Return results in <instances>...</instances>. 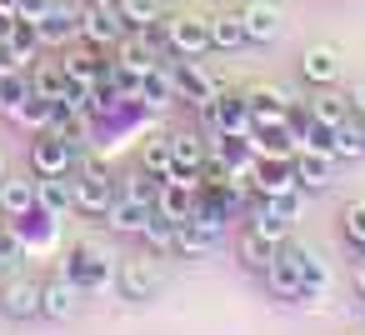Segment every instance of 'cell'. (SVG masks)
I'll return each mask as SVG.
<instances>
[{
    "label": "cell",
    "instance_id": "cell-1",
    "mask_svg": "<svg viewBox=\"0 0 365 335\" xmlns=\"http://www.w3.org/2000/svg\"><path fill=\"white\" fill-rule=\"evenodd\" d=\"M115 200V175L101 155H76V210L106 215Z\"/></svg>",
    "mask_w": 365,
    "mask_h": 335
},
{
    "label": "cell",
    "instance_id": "cell-2",
    "mask_svg": "<svg viewBox=\"0 0 365 335\" xmlns=\"http://www.w3.org/2000/svg\"><path fill=\"white\" fill-rule=\"evenodd\" d=\"M110 275H120V270H115V260H110L101 245H91V240H86V245H76V250H71L66 280H71L76 290H106V285H110Z\"/></svg>",
    "mask_w": 365,
    "mask_h": 335
},
{
    "label": "cell",
    "instance_id": "cell-3",
    "mask_svg": "<svg viewBox=\"0 0 365 335\" xmlns=\"http://www.w3.org/2000/svg\"><path fill=\"white\" fill-rule=\"evenodd\" d=\"M76 155H81V145L66 140V135H56V130H41V135L31 140V165H36V175H71V170H76Z\"/></svg>",
    "mask_w": 365,
    "mask_h": 335
},
{
    "label": "cell",
    "instance_id": "cell-4",
    "mask_svg": "<svg viewBox=\"0 0 365 335\" xmlns=\"http://www.w3.org/2000/svg\"><path fill=\"white\" fill-rule=\"evenodd\" d=\"M165 41L180 61H200L210 51V16H175L165 26Z\"/></svg>",
    "mask_w": 365,
    "mask_h": 335
},
{
    "label": "cell",
    "instance_id": "cell-5",
    "mask_svg": "<svg viewBox=\"0 0 365 335\" xmlns=\"http://www.w3.org/2000/svg\"><path fill=\"white\" fill-rule=\"evenodd\" d=\"M170 81H175V100H190V105H205V100L220 96L215 76H210L200 61H175V66H170Z\"/></svg>",
    "mask_w": 365,
    "mask_h": 335
},
{
    "label": "cell",
    "instance_id": "cell-6",
    "mask_svg": "<svg viewBox=\"0 0 365 335\" xmlns=\"http://www.w3.org/2000/svg\"><path fill=\"white\" fill-rule=\"evenodd\" d=\"M295 215H300V195H260V205H255V230H265L270 240H285L290 235V225H295Z\"/></svg>",
    "mask_w": 365,
    "mask_h": 335
},
{
    "label": "cell",
    "instance_id": "cell-7",
    "mask_svg": "<svg viewBox=\"0 0 365 335\" xmlns=\"http://www.w3.org/2000/svg\"><path fill=\"white\" fill-rule=\"evenodd\" d=\"M81 36H86L91 46H115V41L125 36V21H120L115 6H86V11H81Z\"/></svg>",
    "mask_w": 365,
    "mask_h": 335
},
{
    "label": "cell",
    "instance_id": "cell-8",
    "mask_svg": "<svg viewBox=\"0 0 365 335\" xmlns=\"http://www.w3.org/2000/svg\"><path fill=\"white\" fill-rule=\"evenodd\" d=\"M265 280H270V290H275L280 300H305L300 260H295V250H290V245H285V250H275V260L265 265Z\"/></svg>",
    "mask_w": 365,
    "mask_h": 335
},
{
    "label": "cell",
    "instance_id": "cell-9",
    "mask_svg": "<svg viewBox=\"0 0 365 335\" xmlns=\"http://www.w3.org/2000/svg\"><path fill=\"white\" fill-rule=\"evenodd\" d=\"M195 190H200V180L170 175V180H160V200H155V210L170 215V220L180 225V220H190V210H195Z\"/></svg>",
    "mask_w": 365,
    "mask_h": 335
},
{
    "label": "cell",
    "instance_id": "cell-10",
    "mask_svg": "<svg viewBox=\"0 0 365 335\" xmlns=\"http://www.w3.org/2000/svg\"><path fill=\"white\" fill-rule=\"evenodd\" d=\"M36 205L51 210L56 220L71 215V210H76V185H71V175H36Z\"/></svg>",
    "mask_w": 365,
    "mask_h": 335
},
{
    "label": "cell",
    "instance_id": "cell-11",
    "mask_svg": "<svg viewBox=\"0 0 365 335\" xmlns=\"http://www.w3.org/2000/svg\"><path fill=\"white\" fill-rule=\"evenodd\" d=\"M31 210H36V175H6L0 180V215L21 220Z\"/></svg>",
    "mask_w": 365,
    "mask_h": 335
},
{
    "label": "cell",
    "instance_id": "cell-12",
    "mask_svg": "<svg viewBox=\"0 0 365 335\" xmlns=\"http://www.w3.org/2000/svg\"><path fill=\"white\" fill-rule=\"evenodd\" d=\"M240 21H245V36L255 41V46H270L275 36H280V6H270V0H250V6L240 11Z\"/></svg>",
    "mask_w": 365,
    "mask_h": 335
},
{
    "label": "cell",
    "instance_id": "cell-13",
    "mask_svg": "<svg viewBox=\"0 0 365 335\" xmlns=\"http://www.w3.org/2000/svg\"><path fill=\"white\" fill-rule=\"evenodd\" d=\"M340 51L335 46H310L305 56H300V76L310 81V86H335L340 81Z\"/></svg>",
    "mask_w": 365,
    "mask_h": 335
},
{
    "label": "cell",
    "instance_id": "cell-14",
    "mask_svg": "<svg viewBox=\"0 0 365 335\" xmlns=\"http://www.w3.org/2000/svg\"><path fill=\"white\" fill-rule=\"evenodd\" d=\"M150 215H155V205H140V200H130V195H115L110 210H106V225H110L115 235H140Z\"/></svg>",
    "mask_w": 365,
    "mask_h": 335
},
{
    "label": "cell",
    "instance_id": "cell-15",
    "mask_svg": "<svg viewBox=\"0 0 365 335\" xmlns=\"http://www.w3.org/2000/svg\"><path fill=\"white\" fill-rule=\"evenodd\" d=\"M200 165H205V140H195V135H170V175L200 180Z\"/></svg>",
    "mask_w": 365,
    "mask_h": 335
},
{
    "label": "cell",
    "instance_id": "cell-16",
    "mask_svg": "<svg viewBox=\"0 0 365 335\" xmlns=\"http://www.w3.org/2000/svg\"><path fill=\"white\" fill-rule=\"evenodd\" d=\"M290 165H295V180L310 190H325L335 180V155H325V150H300Z\"/></svg>",
    "mask_w": 365,
    "mask_h": 335
},
{
    "label": "cell",
    "instance_id": "cell-17",
    "mask_svg": "<svg viewBox=\"0 0 365 335\" xmlns=\"http://www.w3.org/2000/svg\"><path fill=\"white\" fill-rule=\"evenodd\" d=\"M76 305H81V290H76L66 275L51 280V285H41V315H46V320H71Z\"/></svg>",
    "mask_w": 365,
    "mask_h": 335
},
{
    "label": "cell",
    "instance_id": "cell-18",
    "mask_svg": "<svg viewBox=\"0 0 365 335\" xmlns=\"http://www.w3.org/2000/svg\"><path fill=\"white\" fill-rule=\"evenodd\" d=\"M36 26H41V46H71L81 36V16L76 11H61V6H51Z\"/></svg>",
    "mask_w": 365,
    "mask_h": 335
},
{
    "label": "cell",
    "instance_id": "cell-19",
    "mask_svg": "<svg viewBox=\"0 0 365 335\" xmlns=\"http://www.w3.org/2000/svg\"><path fill=\"white\" fill-rule=\"evenodd\" d=\"M295 165L290 160H260L255 165V190L260 195H295Z\"/></svg>",
    "mask_w": 365,
    "mask_h": 335
},
{
    "label": "cell",
    "instance_id": "cell-20",
    "mask_svg": "<svg viewBox=\"0 0 365 335\" xmlns=\"http://www.w3.org/2000/svg\"><path fill=\"white\" fill-rule=\"evenodd\" d=\"M0 305H6V315H16V320H31V315H41V285L11 280L6 290H0Z\"/></svg>",
    "mask_w": 365,
    "mask_h": 335
},
{
    "label": "cell",
    "instance_id": "cell-21",
    "mask_svg": "<svg viewBox=\"0 0 365 335\" xmlns=\"http://www.w3.org/2000/svg\"><path fill=\"white\" fill-rule=\"evenodd\" d=\"M11 120L26 125V130H51V120H56V96H41V91L31 86V96L21 100V110H16Z\"/></svg>",
    "mask_w": 365,
    "mask_h": 335
},
{
    "label": "cell",
    "instance_id": "cell-22",
    "mask_svg": "<svg viewBox=\"0 0 365 335\" xmlns=\"http://www.w3.org/2000/svg\"><path fill=\"white\" fill-rule=\"evenodd\" d=\"M135 100H145V105H165V100H175V81H170V66H150L140 81H135Z\"/></svg>",
    "mask_w": 365,
    "mask_h": 335
},
{
    "label": "cell",
    "instance_id": "cell-23",
    "mask_svg": "<svg viewBox=\"0 0 365 335\" xmlns=\"http://www.w3.org/2000/svg\"><path fill=\"white\" fill-rule=\"evenodd\" d=\"M120 290H125V300H150L155 295V265L150 260H125L120 265Z\"/></svg>",
    "mask_w": 365,
    "mask_h": 335
},
{
    "label": "cell",
    "instance_id": "cell-24",
    "mask_svg": "<svg viewBox=\"0 0 365 335\" xmlns=\"http://www.w3.org/2000/svg\"><path fill=\"white\" fill-rule=\"evenodd\" d=\"M215 130H225V135L250 130V100H240V96H215Z\"/></svg>",
    "mask_w": 365,
    "mask_h": 335
},
{
    "label": "cell",
    "instance_id": "cell-25",
    "mask_svg": "<svg viewBox=\"0 0 365 335\" xmlns=\"http://www.w3.org/2000/svg\"><path fill=\"white\" fill-rule=\"evenodd\" d=\"M250 36H245V21L230 11V16H210V46L215 51H240Z\"/></svg>",
    "mask_w": 365,
    "mask_h": 335
},
{
    "label": "cell",
    "instance_id": "cell-26",
    "mask_svg": "<svg viewBox=\"0 0 365 335\" xmlns=\"http://www.w3.org/2000/svg\"><path fill=\"white\" fill-rule=\"evenodd\" d=\"M275 250H280V240H270V235H265V230H255V225L240 235V260H245V265H255V270H265V265L275 260Z\"/></svg>",
    "mask_w": 365,
    "mask_h": 335
},
{
    "label": "cell",
    "instance_id": "cell-27",
    "mask_svg": "<svg viewBox=\"0 0 365 335\" xmlns=\"http://www.w3.org/2000/svg\"><path fill=\"white\" fill-rule=\"evenodd\" d=\"M290 250H295V260H300L305 295H325V290H330V270H325V260H320L315 250H305V245H290Z\"/></svg>",
    "mask_w": 365,
    "mask_h": 335
},
{
    "label": "cell",
    "instance_id": "cell-28",
    "mask_svg": "<svg viewBox=\"0 0 365 335\" xmlns=\"http://www.w3.org/2000/svg\"><path fill=\"white\" fill-rule=\"evenodd\" d=\"M330 155L335 160H355V155H365V120H345V125H335V145H330Z\"/></svg>",
    "mask_w": 365,
    "mask_h": 335
},
{
    "label": "cell",
    "instance_id": "cell-29",
    "mask_svg": "<svg viewBox=\"0 0 365 335\" xmlns=\"http://www.w3.org/2000/svg\"><path fill=\"white\" fill-rule=\"evenodd\" d=\"M140 165H145L150 175L170 180V135H150V140L140 145Z\"/></svg>",
    "mask_w": 365,
    "mask_h": 335
},
{
    "label": "cell",
    "instance_id": "cell-30",
    "mask_svg": "<svg viewBox=\"0 0 365 335\" xmlns=\"http://www.w3.org/2000/svg\"><path fill=\"white\" fill-rule=\"evenodd\" d=\"M115 195H130V200H140V205H155V200H160V175L135 170V175H125V180H120V190H115Z\"/></svg>",
    "mask_w": 365,
    "mask_h": 335
},
{
    "label": "cell",
    "instance_id": "cell-31",
    "mask_svg": "<svg viewBox=\"0 0 365 335\" xmlns=\"http://www.w3.org/2000/svg\"><path fill=\"white\" fill-rule=\"evenodd\" d=\"M26 96H31V76H26V71H16V76H0V115H16Z\"/></svg>",
    "mask_w": 365,
    "mask_h": 335
},
{
    "label": "cell",
    "instance_id": "cell-32",
    "mask_svg": "<svg viewBox=\"0 0 365 335\" xmlns=\"http://www.w3.org/2000/svg\"><path fill=\"white\" fill-rule=\"evenodd\" d=\"M115 11H120L125 31H150L155 26V0H115Z\"/></svg>",
    "mask_w": 365,
    "mask_h": 335
},
{
    "label": "cell",
    "instance_id": "cell-33",
    "mask_svg": "<svg viewBox=\"0 0 365 335\" xmlns=\"http://www.w3.org/2000/svg\"><path fill=\"white\" fill-rule=\"evenodd\" d=\"M140 240H145L150 250H175V220L155 210V215L145 220V230H140Z\"/></svg>",
    "mask_w": 365,
    "mask_h": 335
},
{
    "label": "cell",
    "instance_id": "cell-34",
    "mask_svg": "<svg viewBox=\"0 0 365 335\" xmlns=\"http://www.w3.org/2000/svg\"><path fill=\"white\" fill-rule=\"evenodd\" d=\"M6 41L31 61V56L41 51V26H36V21H26V16H16V26H11V36H6Z\"/></svg>",
    "mask_w": 365,
    "mask_h": 335
},
{
    "label": "cell",
    "instance_id": "cell-35",
    "mask_svg": "<svg viewBox=\"0 0 365 335\" xmlns=\"http://www.w3.org/2000/svg\"><path fill=\"white\" fill-rule=\"evenodd\" d=\"M210 245H215V240H210L200 225H190V220H180V225H175V250H180V255H205Z\"/></svg>",
    "mask_w": 365,
    "mask_h": 335
},
{
    "label": "cell",
    "instance_id": "cell-36",
    "mask_svg": "<svg viewBox=\"0 0 365 335\" xmlns=\"http://www.w3.org/2000/svg\"><path fill=\"white\" fill-rule=\"evenodd\" d=\"M61 66H66V76H71V81H86V86H96V76H101V61H96L91 51H71Z\"/></svg>",
    "mask_w": 365,
    "mask_h": 335
},
{
    "label": "cell",
    "instance_id": "cell-37",
    "mask_svg": "<svg viewBox=\"0 0 365 335\" xmlns=\"http://www.w3.org/2000/svg\"><path fill=\"white\" fill-rule=\"evenodd\" d=\"M310 115L325 120V125H345V120H350V100H345V96H320V100L310 105Z\"/></svg>",
    "mask_w": 365,
    "mask_h": 335
},
{
    "label": "cell",
    "instance_id": "cell-38",
    "mask_svg": "<svg viewBox=\"0 0 365 335\" xmlns=\"http://www.w3.org/2000/svg\"><path fill=\"white\" fill-rule=\"evenodd\" d=\"M340 225H345V240H350L355 250H365V200H350V205L340 210Z\"/></svg>",
    "mask_w": 365,
    "mask_h": 335
},
{
    "label": "cell",
    "instance_id": "cell-39",
    "mask_svg": "<svg viewBox=\"0 0 365 335\" xmlns=\"http://www.w3.org/2000/svg\"><path fill=\"white\" fill-rule=\"evenodd\" d=\"M16 71H26V56H21L6 36H0V76H16Z\"/></svg>",
    "mask_w": 365,
    "mask_h": 335
},
{
    "label": "cell",
    "instance_id": "cell-40",
    "mask_svg": "<svg viewBox=\"0 0 365 335\" xmlns=\"http://www.w3.org/2000/svg\"><path fill=\"white\" fill-rule=\"evenodd\" d=\"M345 100H350V115H355V120H365V81H355V91H350Z\"/></svg>",
    "mask_w": 365,
    "mask_h": 335
},
{
    "label": "cell",
    "instance_id": "cell-41",
    "mask_svg": "<svg viewBox=\"0 0 365 335\" xmlns=\"http://www.w3.org/2000/svg\"><path fill=\"white\" fill-rule=\"evenodd\" d=\"M355 285H360V290H365V260H360V265H355Z\"/></svg>",
    "mask_w": 365,
    "mask_h": 335
},
{
    "label": "cell",
    "instance_id": "cell-42",
    "mask_svg": "<svg viewBox=\"0 0 365 335\" xmlns=\"http://www.w3.org/2000/svg\"><path fill=\"white\" fill-rule=\"evenodd\" d=\"M0 180H6V160H0Z\"/></svg>",
    "mask_w": 365,
    "mask_h": 335
},
{
    "label": "cell",
    "instance_id": "cell-43",
    "mask_svg": "<svg viewBox=\"0 0 365 335\" xmlns=\"http://www.w3.org/2000/svg\"><path fill=\"white\" fill-rule=\"evenodd\" d=\"M0 235H6V220H0Z\"/></svg>",
    "mask_w": 365,
    "mask_h": 335
}]
</instances>
